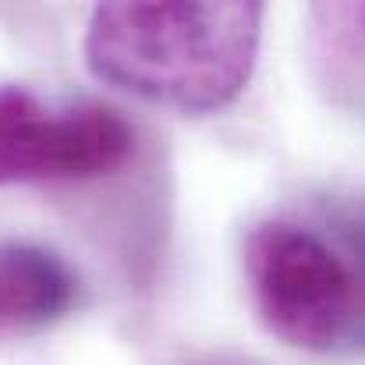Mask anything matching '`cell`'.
Segmentation results:
<instances>
[{
	"label": "cell",
	"mask_w": 365,
	"mask_h": 365,
	"mask_svg": "<svg viewBox=\"0 0 365 365\" xmlns=\"http://www.w3.org/2000/svg\"><path fill=\"white\" fill-rule=\"evenodd\" d=\"M245 273L262 327L312 355L365 351V284L351 262L294 220H266L245 242Z\"/></svg>",
	"instance_id": "cell-2"
},
{
	"label": "cell",
	"mask_w": 365,
	"mask_h": 365,
	"mask_svg": "<svg viewBox=\"0 0 365 365\" xmlns=\"http://www.w3.org/2000/svg\"><path fill=\"white\" fill-rule=\"evenodd\" d=\"M309 61L334 100L365 93V4L309 7Z\"/></svg>",
	"instance_id": "cell-5"
},
{
	"label": "cell",
	"mask_w": 365,
	"mask_h": 365,
	"mask_svg": "<svg viewBox=\"0 0 365 365\" xmlns=\"http://www.w3.org/2000/svg\"><path fill=\"white\" fill-rule=\"evenodd\" d=\"M319 213L337 242V252L365 284V192H330L319 199Z\"/></svg>",
	"instance_id": "cell-6"
},
{
	"label": "cell",
	"mask_w": 365,
	"mask_h": 365,
	"mask_svg": "<svg viewBox=\"0 0 365 365\" xmlns=\"http://www.w3.org/2000/svg\"><path fill=\"white\" fill-rule=\"evenodd\" d=\"M206 365H242V362H206Z\"/></svg>",
	"instance_id": "cell-7"
},
{
	"label": "cell",
	"mask_w": 365,
	"mask_h": 365,
	"mask_svg": "<svg viewBox=\"0 0 365 365\" xmlns=\"http://www.w3.org/2000/svg\"><path fill=\"white\" fill-rule=\"evenodd\" d=\"M262 39V4H100L86 29L89 71L131 96L210 114L245 93Z\"/></svg>",
	"instance_id": "cell-1"
},
{
	"label": "cell",
	"mask_w": 365,
	"mask_h": 365,
	"mask_svg": "<svg viewBox=\"0 0 365 365\" xmlns=\"http://www.w3.org/2000/svg\"><path fill=\"white\" fill-rule=\"evenodd\" d=\"M75 269L32 242L0 245V337H21L53 327L78 302Z\"/></svg>",
	"instance_id": "cell-4"
},
{
	"label": "cell",
	"mask_w": 365,
	"mask_h": 365,
	"mask_svg": "<svg viewBox=\"0 0 365 365\" xmlns=\"http://www.w3.org/2000/svg\"><path fill=\"white\" fill-rule=\"evenodd\" d=\"M131 145V124L103 103L50 110L29 89L0 86V185L100 178L121 167Z\"/></svg>",
	"instance_id": "cell-3"
}]
</instances>
